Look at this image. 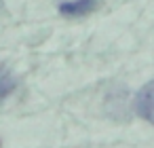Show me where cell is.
Segmentation results:
<instances>
[{"instance_id": "cell-1", "label": "cell", "mask_w": 154, "mask_h": 148, "mask_svg": "<svg viewBox=\"0 0 154 148\" xmlns=\"http://www.w3.org/2000/svg\"><path fill=\"white\" fill-rule=\"evenodd\" d=\"M135 110H137V114L143 121L154 125V80L146 83L137 91V95H135Z\"/></svg>"}, {"instance_id": "cell-2", "label": "cell", "mask_w": 154, "mask_h": 148, "mask_svg": "<svg viewBox=\"0 0 154 148\" xmlns=\"http://www.w3.org/2000/svg\"><path fill=\"white\" fill-rule=\"evenodd\" d=\"M97 7V0H68L59 5V13L66 17H85L93 13Z\"/></svg>"}, {"instance_id": "cell-3", "label": "cell", "mask_w": 154, "mask_h": 148, "mask_svg": "<svg viewBox=\"0 0 154 148\" xmlns=\"http://www.w3.org/2000/svg\"><path fill=\"white\" fill-rule=\"evenodd\" d=\"M13 91H15V78H13V74L7 68L0 66V102H2L5 97H9Z\"/></svg>"}, {"instance_id": "cell-4", "label": "cell", "mask_w": 154, "mask_h": 148, "mask_svg": "<svg viewBox=\"0 0 154 148\" xmlns=\"http://www.w3.org/2000/svg\"><path fill=\"white\" fill-rule=\"evenodd\" d=\"M5 11V0H0V13Z\"/></svg>"}]
</instances>
